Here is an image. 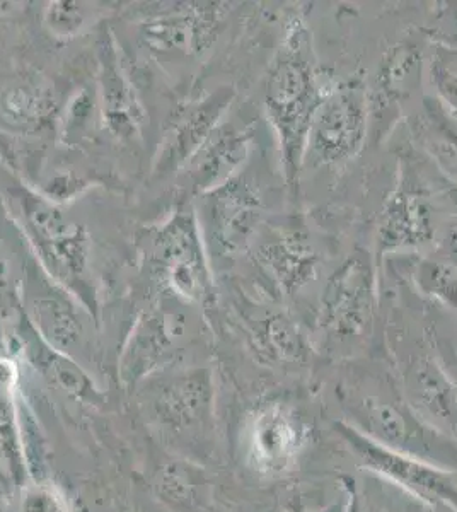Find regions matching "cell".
I'll list each match as a JSON object with an SVG mask.
<instances>
[{"instance_id":"1","label":"cell","mask_w":457,"mask_h":512,"mask_svg":"<svg viewBox=\"0 0 457 512\" xmlns=\"http://www.w3.org/2000/svg\"><path fill=\"white\" fill-rule=\"evenodd\" d=\"M323 89L309 30L302 19H294L268 69L263 99L277 137L285 185L292 193L299 192L307 134Z\"/></svg>"},{"instance_id":"2","label":"cell","mask_w":457,"mask_h":512,"mask_svg":"<svg viewBox=\"0 0 457 512\" xmlns=\"http://www.w3.org/2000/svg\"><path fill=\"white\" fill-rule=\"evenodd\" d=\"M342 405L348 415L345 422L372 441L457 472L456 441L423 420L396 388L345 390Z\"/></svg>"},{"instance_id":"3","label":"cell","mask_w":457,"mask_h":512,"mask_svg":"<svg viewBox=\"0 0 457 512\" xmlns=\"http://www.w3.org/2000/svg\"><path fill=\"white\" fill-rule=\"evenodd\" d=\"M371 123L369 89L362 77L326 84L307 134L304 166L336 168L364 149Z\"/></svg>"},{"instance_id":"4","label":"cell","mask_w":457,"mask_h":512,"mask_svg":"<svg viewBox=\"0 0 457 512\" xmlns=\"http://www.w3.org/2000/svg\"><path fill=\"white\" fill-rule=\"evenodd\" d=\"M333 429L362 468L396 483L420 501L457 512L456 472L386 448L345 420H336Z\"/></svg>"},{"instance_id":"5","label":"cell","mask_w":457,"mask_h":512,"mask_svg":"<svg viewBox=\"0 0 457 512\" xmlns=\"http://www.w3.org/2000/svg\"><path fill=\"white\" fill-rule=\"evenodd\" d=\"M376 309V272L371 260L357 251L326 282L319 301L318 325L331 340L352 342L371 332Z\"/></svg>"},{"instance_id":"6","label":"cell","mask_w":457,"mask_h":512,"mask_svg":"<svg viewBox=\"0 0 457 512\" xmlns=\"http://www.w3.org/2000/svg\"><path fill=\"white\" fill-rule=\"evenodd\" d=\"M249 461L267 477H278L296 465L306 446L307 427L294 408L282 402L261 407L248 432Z\"/></svg>"},{"instance_id":"7","label":"cell","mask_w":457,"mask_h":512,"mask_svg":"<svg viewBox=\"0 0 457 512\" xmlns=\"http://www.w3.org/2000/svg\"><path fill=\"white\" fill-rule=\"evenodd\" d=\"M415 185L410 176H403L389 195L377 224L379 255L420 250L434 241V210Z\"/></svg>"},{"instance_id":"8","label":"cell","mask_w":457,"mask_h":512,"mask_svg":"<svg viewBox=\"0 0 457 512\" xmlns=\"http://www.w3.org/2000/svg\"><path fill=\"white\" fill-rule=\"evenodd\" d=\"M256 258L285 296L301 291L318 274V248L309 229L297 219L270 229Z\"/></svg>"},{"instance_id":"9","label":"cell","mask_w":457,"mask_h":512,"mask_svg":"<svg viewBox=\"0 0 457 512\" xmlns=\"http://www.w3.org/2000/svg\"><path fill=\"white\" fill-rule=\"evenodd\" d=\"M403 395L437 431L457 443V386L435 355L411 357L403 371Z\"/></svg>"},{"instance_id":"10","label":"cell","mask_w":457,"mask_h":512,"mask_svg":"<svg viewBox=\"0 0 457 512\" xmlns=\"http://www.w3.org/2000/svg\"><path fill=\"white\" fill-rule=\"evenodd\" d=\"M263 219V198L244 178H231L215 188L210 205V226L226 255L246 250Z\"/></svg>"},{"instance_id":"11","label":"cell","mask_w":457,"mask_h":512,"mask_svg":"<svg viewBox=\"0 0 457 512\" xmlns=\"http://www.w3.org/2000/svg\"><path fill=\"white\" fill-rule=\"evenodd\" d=\"M425 74V48L417 38L398 41L382 57L376 86L369 93L371 120L393 117L405 101L417 93Z\"/></svg>"},{"instance_id":"12","label":"cell","mask_w":457,"mask_h":512,"mask_svg":"<svg viewBox=\"0 0 457 512\" xmlns=\"http://www.w3.org/2000/svg\"><path fill=\"white\" fill-rule=\"evenodd\" d=\"M159 251L162 262L168 265L176 291L190 299H202L209 294V270L203 258L197 224L190 216L176 217L173 224L164 229L159 238Z\"/></svg>"},{"instance_id":"13","label":"cell","mask_w":457,"mask_h":512,"mask_svg":"<svg viewBox=\"0 0 457 512\" xmlns=\"http://www.w3.org/2000/svg\"><path fill=\"white\" fill-rule=\"evenodd\" d=\"M253 128L222 125L215 128L193 156V178L198 188L222 187L248 158Z\"/></svg>"},{"instance_id":"14","label":"cell","mask_w":457,"mask_h":512,"mask_svg":"<svg viewBox=\"0 0 457 512\" xmlns=\"http://www.w3.org/2000/svg\"><path fill=\"white\" fill-rule=\"evenodd\" d=\"M232 94L231 88L219 89L176 123L161 158L162 168H176L200 151L210 134L219 127L220 118L226 113L227 106L231 105Z\"/></svg>"},{"instance_id":"15","label":"cell","mask_w":457,"mask_h":512,"mask_svg":"<svg viewBox=\"0 0 457 512\" xmlns=\"http://www.w3.org/2000/svg\"><path fill=\"white\" fill-rule=\"evenodd\" d=\"M413 135L430 159L457 181V115L427 96L413 120Z\"/></svg>"},{"instance_id":"16","label":"cell","mask_w":457,"mask_h":512,"mask_svg":"<svg viewBox=\"0 0 457 512\" xmlns=\"http://www.w3.org/2000/svg\"><path fill=\"white\" fill-rule=\"evenodd\" d=\"M255 342L268 361L297 366L309 359L311 347L301 326L282 311H270L256 320Z\"/></svg>"},{"instance_id":"17","label":"cell","mask_w":457,"mask_h":512,"mask_svg":"<svg viewBox=\"0 0 457 512\" xmlns=\"http://www.w3.org/2000/svg\"><path fill=\"white\" fill-rule=\"evenodd\" d=\"M425 76L434 98L457 115V45L432 41L425 50Z\"/></svg>"},{"instance_id":"18","label":"cell","mask_w":457,"mask_h":512,"mask_svg":"<svg viewBox=\"0 0 457 512\" xmlns=\"http://www.w3.org/2000/svg\"><path fill=\"white\" fill-rule=\"evenodd\" d=\"M418 289L425 296L435 297L440 303L457 311V268L439 260L418 263L415 274Z\"/></svg>"},{"instance_id":"19","label":"cell","mask_w":457,"mask_h":512,"mask_svg":"<svg viewBox=\"0 0 457 512\" xmlns=\"http://www.w3.org/2000/svg\"><path fill=\"white\" fill-rule=\"evenodd\" d=\"M452 337L444 338L435 332L434 355L440 366L444 367L447 376L457 386V333H451Z\"/></svg>"},{"instance_id":"20","label":"cell","mask_w":457,"mask_h":512,"mask_svg":"<svg viewBox=\"0 0 457 512\" xmlns=\"http://www.w3.org/2000/svg\"><path fill=\"white\" fill-rule=\"evenodd\" d=\"M23 512H65L62 502L48 490L29 492L24 501Z\"/></svg>"},{"instance_id":"21","label":"cell","mask_w":457,"mask_h":512,"mask_svg":"<svg viewBox=\"0 0 457 512\" xmlns=\"http://www.w3.org/2000/svg\"><path fill=\"white\" fill-rule=\"evenodd\" d=\"M342 483V492L345 494V511L343 512H360V497L357 482L352 477L343 475L340 478Z\"/></svg>"},{"instance_id":"22","label":"cell","mask_w":457,"mask_h":512,"mask_svg":"<svg viewBox=\"0 0 457 512\" xmlns=\"http://www.w3.org/2000/svg\"><path fill=\"white\" fill-rule=\"evenodd\" d=\"M294 512H302L301 509H292ZM345 511V494H343L342 499H338V501L333 502L330 506L323 509V511L319 512H343Z\"/></svg>"},{"instance_id":"23","label":"cell","mask_w":457,"mask_h":512,"mask_svg":"<svg viewBox=\"0 0 457 512\" xmlns=\"http://www.w3.org/2000/svg\"><path fill=\"white\" fill-rule=\"evenodd\" d=\"M284 512H294V511H292V509H290V511H284Z\"/></svg>"}]
</instances>
